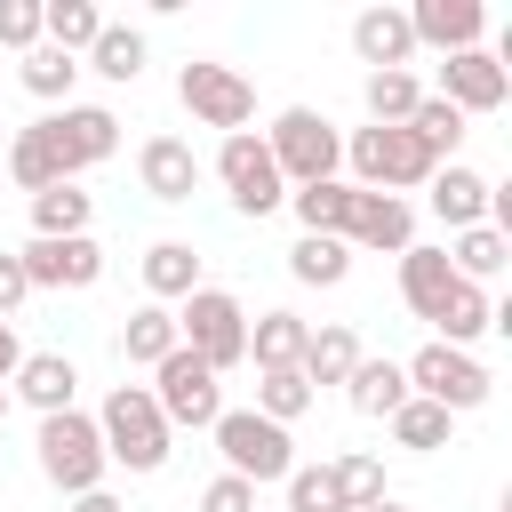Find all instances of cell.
<instances>
[{
  "label": "cell",
  "instance_id": "1",
  "mask_svg": "<svg viewBox=\"0 0 512 512\" xmlns=\"http://www.w3.org/2000/svg\"><path fill=\"white\" fill-rule=\"evenodd\" d=\"M96 440H104V464H120V472H160L168 464V416L152 408V392L144 384H112L104 392V408H96Z\"/></svg>",
  "mask_w": 512,
  "mask_h": 512
},
{
  "label": "cell",
  "instance_id": "2",
  "mask_svg": "<svg viewBox=\"0 0 512 512\" xmlns=\"http://www.w3.org/2000/svg\"><path fill=\"white\" fill-rule=\"evenodd\" d=\"M264 152H272L280 184H328V176L344 168V136H336V120L312 112V104H288V112L264 128Z\"/></svg>",
  "mask_w": 512,
  "mask_h": 512
},
{
  "label": "cell",
  "instance_id": "3",
  "mask_svg": "<svg viewBox=\"0 0 512 512\" xmlns=\"http://www.w3.org/2000/svg\"><path fill=\"white\" fill-rule=\"evenodd\" d=\"M344 160H352V184L360 192H416V184H432V152L416 144V128H352V144H344Z\"/></svg>",
  "mask_w": 512,
  "mask_h": 512
},
{
  "label": "cell",
  "instance_id": "4",
  "mask_svg": "<svg viewBox=\"0 0 512 512\" xmlns=\"http://www.w3.org/2000/svg\"><path fill=\"white\" fill-rule=\"evenodd\" d=\"M208 432H216V448H224V472L248 480V488L296 472V440H288V424H272V416H256V408H224Z\"/></svg>",
  "mask_w": 512,
  "mask_h": 512
},
{
  "label": "cell",
  "instance_id": "5",
  "mask_svg": "<svg viewBox=\"0 0 512 512\" xmlns=\"http://www.w3.org/2000/svg\"><path fill=\"white\" fill-rule=\"evenodd\" d=\"M176 344L200 352L216 376L240 368V360H248V304H240L232 288H192L184 312H176Z\"/></svg>",
  "mask_w": 512,
  "mask_h": 512
},
{
  "label": "cell",
  "instance_id": "6",
  "mask_svg": "<svg viewBox=\"0 0 512 512\" xmlns=\"http://www.w3.org/2000/svg\"><path fill=\"white\" fill-rule=\"evenodd\" d=\"M40 480L48 488H64V496H88V488H104V440H96V416H80V408H64V416H40Z\"/></svg>",
  "mask_w": 512,
  "mask_h": 512
},
{
  "label": "cell",
  "instance_id": "7",
  "mask_svg": "<svg viewBox=\"0 0 512 512\" xmlns=\"http://www.w3.org/2000/svg\"><path fill=\"white\" fill-rule=\"evenodd\" d=\"M144 392H152V408L168 416V432H176V424L208 432V424L224 416V384H216V368H208L200 352H184V344L152 368V384H144Z\"/></svg>",
  "mask_w": 512,
  "mask_h": 512
},
{
  "label": "cell",
  "instance_id": "8",
  "mask_svg": "<svg viewBox=\"0 0 512 512\" xmlns=\"http://www.w3.org/2000/svg\"><path fill=\"white\" fill-rule=\"evenodd\" d=\"M176 96H184V112H192L200 128H224V136H240V128L256 120V88H248L232 64H208V56H192V64L176 72Z\"/></svg>",
  "mask_w": 512,
  "mask_h": 512
},
{
  "label": "cell",
  "instance_id": "9",
  "mask_svg": "<svg viewBox=\"0 0 512 512\" xmlns=\"http://www.w3.org/2000/svg\"><path fill=\"white\" fill-rule=\"evenodd\" d=\"M400 376H408V392H416V400H432V408H448V416H464V408H480V400H488V368H480L472 352L440 344V336H432Z\"/></svg>",
  "mask_w": 512,
  "mask_h": 512
},
{
  "label": "cell",
  "instance_id": "10",
  "mask_svg": "<svg viewBox=\"0 0 512 512\" xmlns=\"http://www.w3.org/2000/svg\"><path fill=\"white\" fill-rule=\"evenodd\" d=\"M216 176H224V192H232L240 216H272L288 200V184H280V168H272V152H264L256 128H240V136L216 144Z\"/></svg>",
  "mask_w": 512,
  "mask_h": 512
},
{
  "label": "cell",
  "instance_id": "11",
  "mask_svg": "<svg viewBox=\"0 0 512 512\" xmlns=\"http://www.w3.org/2000/svg\"><path fill=\"white\" fill-rule=\"evenodd\" d=\"M40 136L56 144L64 176H80V168H96V160H112V152H120V120H112L104 104H64V112H48V120H40Z\"/></svg>",
  "mask_w": 512,
  "mask_h": 512
},
{
  "label": "cell",
  "instance_id": "12",
  "mask_svg": "<svg viewBox=\"0 0 512 512\" xmlns=\"http://www.w3.org/2000/svg\"><path fill=\"white\" fill-rule=\"evenodd\" d=\"M16 264H24L32 288H96L104 280V248L88 232H72V240H24Z\"/></svg>",
  "mask_w": 512,
  "mask_h": 512
},
{
  "label": "cell",
  "instance_id": "13",
  "mask_svg": "<svg viewBox=\"0 0 512 512\" xmlns=\"http://www.w3.org/2000/svg\"><path fill=\"white\" fill-rule=\"evenodd\" d=\"M512 96V72H504V56H488V48H464V56H448L440 64V104H456V112H496Z\"/></svg>",
  "mask_w": 512,
  "mask_h": 512
},
{
  "label": "cell",
  "instance_id": "14",
  "mask_svg": "<svg viewBox=\"0 0 512 512\" xmlns=\"http://www.w3.org/2000/svg\"><path fill=\"white\" fill-rule=\"evenodd\" d=\"M344 248L408 256V248H416V208L392 200V192H360V200H352V224H344Z\"/></svg>",
  "mask_w": 512,
  "mask_h": 512
},
{
  "label": "cell",
  "instance_id": "15",
  "mask_svg": "<svg viewBox=\"0 0 512 512\" xmlns=\"http://www.w3.org/2000/svg\"><path fill=\"white\" fill-rule=\"evenodd\" d=\"M408 32H416V48L464 56V48H480L488 8H480V0H416V8H408Z\"/></svg>",
  "mask_w": 512,
  "mask_h": 512
},
{
  "label": "cell",
  "instance_id": "16",
  "mask_svg": "<svg viewBox=\"0 0 512 512\" xmlns=\"http://www.w3.org/2000/svg\"><path fill=\"white\" fill-rule=\"evenodd\" d=\"M352 56H360L368 72H408V56H416L408 8H360V16H352Z\"/></svg>",
  "mask_w": 512,
  "mask_h": 512
},
{
  "label": "cell",
  "instance_id": "17",
  "mask_svg": "<svg viewBox=\"0 0 512 512\" xmlns=\"http://www.w3.org/2000/svg\"><path fill=\"white\" fill-rule=\"evenodd\" d=\"M136 176H144V192L152 200H192V184H200V152L184 144V136H144V152H136Z\"/></svg>",
  "mask_w": 512,
  "mask_h": 512
},
{
  "label": "cell",
  "instance_id": "18",
  "mask_svg": "<svg viewBox=\"0 0 512 512\" xmlns=\"http://www.w3.org/2000/svg\"><path fill=\"white\" fill-rule=\"evenodd\" d=\"M488 176L480 168H464V160H440L432 168V216L448 224V232H472V224H488Z\"/></svg>",
  "mask_w": 512,
  "mask_h": 512
},
{
  "label": "cell",
  "instance_id": "19",
  "mask_svg": "<svg viewBox=\"0 0 512 512\" xmlns=\"http://www.w3.org/2000/svg\"><path fill=\"white\" fill-rule=\"evenodd\" d=\"M8 400H32L40 416H64L80 400V368L64 352H24V368L8 376Z\"/></svg>",
  "mask_w": 512,
  "mask_h": 512
},
{
  "label": "cell",
  "instance_id": "20",
  "mask_svg": "<svg viewBox=\"0 0 512 512\" xmlns=\"http://www.w3.org/2000/svg\"><path fill=\"white\" fill-rule=\"evenodd\" d=\"M352 200H360V184H344V176H328V184H296V192H288L296 224H304V232H320V240H344Z\"/></svg>",
  "mask_w": 512,
  "mask_h": 512
},
{
  "label": "cell",
  "instance_id": "21",
  "mask_svg": "<svg viewBox=\"0 0 512 512\" xmlns=\"http://www.w3.org/2000/svg\"><path fill=\"white\" fill-rule=\"evenodd\" d=\"M400 296H408V312H416V320H440V304L456 296L448 256H440V248H408V256H400Z\"/></svg>",
  "mask_w": 512,
  "mask_h": 512
},
{
  "label": "cell",
  "instance_id": "22",
  "mask_svg": "<svg viewBox=\"0 0 512 512\" xmlns=\"http://www.w3.org/2000/svg\"><path fill=\"white\" fill-rule=\"evenodd\" d=\"M352 368H360V336H352L344 320H328V328H312V336H304V360H296V376H304L312 392H320V384H344Z\"/></svg>",
  "mask_w": 512,
  "mask_h": 512
},
{
  "label": "cell",
  "instance_id": "23",
  "mask_svg": "<svg viewBox=\"0 0 512 512\" xmlns=\"http://www.w3.org/2000/svg\"><path fill=\"white\" fill-rule=\"evenodd\" d=\"M440 256H448V272H456V280H472V288H488V280L504 272V256H512V240H504L496 224H472V232H448V248H440Z\"/></svg>",
  "mask_w": 512,
  "mask_h": 512
},
{
  "label": "cell",
  "instance_id": "24",
  "mask_svg": "<svg viewBox=\"0 0 512 512\" xmlns=\"http://www.w3.org/2000/svg\"><path fill=\"white\" fill-rule=\"evenodd\" d=\"M104 32V8L96 0H40V40L64 48V56H88Z\"/></svg>",
  "mask_w": 512,
  "mask_h": 512
},
{
  "label": "cell",
  "instance_id": "25",
  "mask_svg": "<svg viewBox=\"0 0 512 512\" xmlns=\"http://www.w3.org/2000/svg\"><path fill=\"white\" fill-rule=\"evenodd\" d=\"M144 288H152V304H184L192 288H200V256H192V240H152L144 248Z\"/></svg>",
  "mask_w": 512,
  "mask_h": 512
},
{
  "label": "cell",
  "instance_id": "26",
  "mask_svg": "<svg viewBox=\"0 0 512 512\" xmlns=\"http://www.w3.org/2000/svg\"><path fill=\"white\" fill-rule=\"evenodd\" d=\"M168 352H176V312L168 304H136L128 328H120V360L128 368H160Z\"/></svg>",
  "mask_w": 512,
  "mask_h": 512
},
{
  "label": "cell",
  "instance_id": "27",
  "mask_svg": "<svg viewBox=\"0 0 512 512\" xmlns=\"http://www.w3.org/2000/svg\"><path fill=\"white\" fill-rule=\"evenodd\" d=\"M8 176H16L32 200H40V192H56V184H72V176H64V160H56V144L40 136V120H32V128H16V144H8Z\"/></svg>",
  "mask_w": 512,
  "mask_h": 512
},
{
  "label": "cell",
  "instance_id": "28",
  "mask_svg": "<svg viewBox=\"0 0 512 512\" xmlns=\"http://www.w3.org/2000/svg\"><path fill=\"white\" fill-rule=\"evenodd\" d=\"M304 336H312V328H304L296 312H256V320H248V360H256V368H296V360H304Z\"/></svg>",
  "mask_w": 512,
  "mask_h": 512
},
{
  "label": "cell",
  "instance_id": "29",
  "mask_svg": "<svg viewBox=\"0 0 512 512\" xmlns=\"http://www.w3.org/2000/svg\"><path fill=\"white\" fill-rule=\"evenodd\" d=\"M344 400H352L360 416H392V408L408 400V376H400V360H368V352H360V368L344 376Z\"/></svg>",
  "mask_w": 512,
  "mask_h": 512
},
{
  "label": "cell",
  "instance_id": "30",
  "mask_svg": "<svg viewBox=\"0 0 512 512\" xmlns=\"http://www.w3.org/2000/svg\"><path fill=\"white\" fill-rule=\"evenodd\" d=\"M432 328H440V344H456V352H464L472 336H488V328H496V304H488V288L456 280V296L440 304V320H432Z\"/></svg>",
  "mask_w": 512,
  "mask_h": 512
},
{
  "label": "cell",
  "instance_id": "31",
  "mask_svg": "<svg viewBox=\"0 0 512 512\" xmlns=\"http://www.w3.org/2000/svg\"><path fill=\"white\" fill-rule=\"evenodd\" d=\"M360 96H368V120H376V128H408V112L424 104V80H416V72H368Z\"/></svg>",
  "mask_w": 512,
  "mask_h": 512
},
{
  "label": "cell",
  "instance_id": "32",
  "mask_svg": "<svg viewBox=\"0 0 512 512\" xmlns=\"http://www.w3.org/2000/svg\"><path fill=\"white\" fill-rule=\"evenodd\" d=\"M72 232H88V192H80V184L40 192V200H32V240H72Z\"/></svg>",
  "mask_w": 512,
  "mask_h": 512
},
{
  "label": "cell",
  "instance_id": "33",
  "mask_svg": "<svg viewBox=\"0 0 512 512\" xmlns=\"http://www.w3.org/2000/svg\"><path fill=\"white\" fill-rule=\"evenodd\" d=\"M288 272H296L304 288H336V280L352 272V248H344V240H320V232H304V240L288 248Z\"/></svg>",
  "mask_w": 512,
  "mask_h": 512
},
{
  "label": "cell",
  "instance_id": "34",
  "mask_svg": "<svg viewBox=\"0 0 512 512\" xmlns=\"http://www.w3.org/2000/svg\"><path fill=\"white\" fill-rule=\"evenodd\" d=\"M312 400H320V392H312L296 368H256V416H272V424H296Z\"/></svg>",
  "mask_w": 512,
  "mask_h": 512
},
{
  "label": "cell",
  "instance_id": "35",
  "mask_svg": "<svg viewBox=\"0 0 512 512\" xmlns=\"http://www.w3.org/2000/svg\"><path fill=\"white\" fill-rule=\"evenodd\" d=\"M88 72H104V80H136V72H144V32H136V24H104L96 48H88Z\"/></svg>",
  "mask_w": 512,
  "mask_h": 512
},
{
  "label": "cell",
  "instance_id": "36",
  "mask_svg": "<svg viewBox=\"0 0 512 512\" xmlns=\"http://www.w3.org/2000/svg\"><path fill=\"white\" fill-rule=\"evenodd\" d=\"M384 424H392V440H400V448H448V424H456V416L408 392V400H400V408H392Z\"/></svg>",
  "mask_w": 512,
  "mask_h": 512
},
{
  "label": "cell",
  "instance_id": "37",
  "mask_svg": "<svg viewBox=\"0 0 512 512\" xmlns=\"http://www.w3.org/2000/svg\"><path fill=\"white\" fill-rule=\"evenodd\" d=\"M72 80H80V56H64V48H24V88L40 96V104H56V96H72Z\"/></svg>",
  "mask_w": 512,
  "mask_h": 512
},
{
  "label": "cell",
  "instance_id": "38",
  "mask_svg": "<svg viewBox=\"0 0 512 512\" xmlns=\"http://www.w3.org/2000/svg\"><path fill=\"white\" fill-rule=\"evenodd\" d=\"M408 128H416V144H424L432 160H448V152L464 144V112H456V104H440V96H424V104L408 112Z\"/></svg>",
  "mask_w": 512,
  "mask_h": 512
},
{
  "label": "cell",
  "instance_id": "39",
  "mask_svg": "<svg viewBox=\"0 0 512 512\" xmlns=\"http://www.w3.org/2000/svg\"><path fill=\"white\" fill-rule=\"evenodd\" d=\"M280 488H288V504H280V512H344V496H336V472H328V464H296Z\"/></svg>",
  "mask_w": 512,
  "mask_h": 512
},
{
  "label": "cell",
  "instance_id": "40",
  "mask_svg": "<svg viewBox=\"0 0 512 512\" xmlns=\"http://www.w3.org/2000/svg\"><path fill=\"white\" fill-rule=\"evenodd\" d=\"M328 472H336L344 512H360V504H376V496H384V464H376V456H336Z\"/></svg>",
  "mask_w": 512,
  "mask_h": 512
},
{
  "label": "cell",
  "instance_id": "41",
  "mask_svg": "<svg viewBox=\"0 0 512 512\" xmlns=\"http://www.w3.org/2000/svg\"><path fill=\"white\" fill-rule=\"evenodd\" d=\"M0 48H40V0H0Z\"/></svg>",
  "mask_w": 512,
  "mask_h": 512
},
{
  "label": "cell",
  "instance_id": "42",
  "mask_svg": "<svg viewBox=\"0 0 512 512\" xmlns=\"http://www.w3.org/2000/svg\"><path fill=\"white\" fill-rule=\"evenodd\" d=\"M200 512H256V488L232 480V472H216V480L200 488Z\"/></svg>",
  "mask_w": 512,
  "mask_h": 512
},
{
  "label": "cell",
  "instance_id": "43",
  "mask_svg": "<svg viewBox=\"0 0 512 512\" xmlns=\"http://www.w3.org/2000/svg\"><path fill=\"white\" fill-rule=\"evenodd\" d=\"M24 296H32V280H24V264H16V256H0V320H8V312H16Z\"/></svg>",
  "mask_w": 512,
  "mask_h": 512
},
{
  "label": "cell",
  "instance_id": "44",
  "mask_svg": "<svg viewBox=\"0 0 512 512\" xmlns=\"http://www.w3.org/2000/svg\"><path fill=\"white\" fill-rule=\"evenodd\" d=\"M16 368H24V344H16V328H8V320H0V384H8V376H16Z\"/></svg>",
  "mask_w": 512,
  "mask_h": 512
},
{
  "label": "cell",
  "instance_id": "45",
  "mask_svg": "<svg viewBox=\"0 0 512 512\" xmlns=\"http://www.w3.org/2000/svg\"><path fill=\"white\" fill-rule=\"evenodd\" d=\"M72 512H128L112 488H88V496H72Z\"/></svg>",
  "mask_w": 512,
  "mask_h": 512
},
{
  "label": "cell",
  "instance_id": "46",
  "mask_svg": "<svg viewBox=\"0 0 512 512\" xmlns=\"http://www.w3.org/2000/svg\"><path fill=\"white\" fill-rule=\"evenodd\" d=\"M360 512H408V504H392V496H376V504H360Z\"/></svg>",
  "mask_w": 512,
  "mask_h": 512
},
{
  "label": "cell",
  "instance_id": "47",
  "mask_svg": "<svg viewBox=\"0 0 512 512\" xmlns=\"http://www.w3.org/2000/svg\"><path fill=\"white\" fill-rule=\"evenodd\" d=\"M0 424H8V384H0Z\"/></svg>",
  "mask_w": 512,
  "mask_h": 512
}]
</instances>
